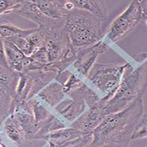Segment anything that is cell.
<instances>
[{"label": "cell", "instance_id": "obj_10", "mask_svg": "<svg viewBox=\"0 0 147 147\" xmlns=\"http://www.w3.org/2000/svg\"><path fill=\"white\" fill-rule=\"evenodd\" d=\"M32 1L44 15L51 19L63 20L70 13L64 7V1L34 0Z\"/></svg>", "mask_w": 147, "mask_h": 147}, {"label": "cell", "instance_id": "obj_1", "mask_svg": "<svg viewBox=\"0 0 147 147\" xmlns=\"http://www.w3.org/2000/svg\"><path fill=\"white\" fill-rule=\"evenodd\" d=\"M143 97L121 111L106 116L93 132L88 147L129 146L135 127L144 113Z\"/></svg>", "mask_w": 147, "mask_h": 147}, {"label": "cell", "instance_id": "obj_2", "mask_svg": "<svg viewBox=\"0 0 147 147\" xmlns=\"http://www.w3.org/2000/svg\"><path fill=\"white\" fill-rule=\"evenodd\" d=\"M63 29L75 49L90 47L103 38L101 22L86 11L75 8L64 19Z\"/></svg>", "mask_w": 147, "mask_h": 147}, {"label": "cell", "instance_id": "obj_12", "mask_svg": "<svg viewBox=\"0 0 147 147\" xmlns=\"http://www.w3.org/2000/svg\"><path fill=\"white\" fill-rule=\"evenodd\" d=\"M83 136L76 129L71 126L69 128H63L52 131L48 136L47 140L49 141V147H59L65 144L73 141V140Z\"/></svg>", "mask_w": 147, "mask_h": 147}, {"label": "cell", "instance_id": "obj_24", "mask_svg": "<svg viewBox=\"0 0 147 147\" xmlns=\"http://www.w3.org/2000/svg\"><path fill=\"white\" fill-rule=\"evenodd\" d=\"M146 53H135L133 55L131 56V57L132 58L133 60L136 61V62L140 63V64H142L143 62L146 61Z\"/></svg>", "mask_w": 147, "mask_h": 147}, {"label": "cell", "instance_id": "obj_8", "mask_svg": "<svg viewBox=\"0 0 147 147\" xmlns=\"http://www.w3.org/2000/svg\"><path fill=\"white\" fill-rule=\"evenodd\" d=\"M106 115L102 107L91 108L84 112L76 120L72 122L71 126L83 136L93 134L95 129L102 123Z\"/></svg>", "mask_w": 147, "mask_h": 147}, {"label": "cell", "instance_id": "obj_22", "mask_svg": "<svg viewBox=\"0 0 147 147\" xmlns=\"http://www.w3.org/2000/svg\"><path fill=\"white\" fill-rule=\"evenodd\" d=\"M93 139V134L82 136L77 139L65 144L59 147H88Z\"/></svg>", "mask_w": 147, "mask_h": 147}, {"label": "cell", "instance_id": "obj_16", "mask_svg": "<svg viewBox=\"0 0 147 147\" xmlns=\"http://www.w3.org/2000/svg\"><path fill=\"white\" fill-rule=\"evenodd\" d=\"M31 29H22L6 20L0 21V36L3 40L16 37H26L31 32Z\"/></svg>", "mask_w": 147, "mask_h": 147}, {"label": "cell", "instance_id": "obj_19", "mask_svg": "<svg viewBox=\"0 0 147 147\" xmlns=\"http://www.w3.org/2000/svg\"><path fill=\"white\" fill-rule=\"evenodd\" d=\"M147 136V115L146 113H144L143 115L140 117L137 123L131 140H136L143 139L146 138Z\"/></svg>", "mask_w": 147, "mask_h": 147}, {"label": "cell", "instance_id": "obj_23", "mask_svg": "<svg viewBox=\"0 0 147 147\" xmlns=\"http://www.w3.org/2000/svg\"><path fill=\"white\" fill-rule=\"evenodd\" d=\"M0 66H3V67L9 68L8 66L7 61H6L4 41L1 36H0Z\"/></svg>", "mask_w": 147, "mask_h": 147}, {"label": "cell", "instance_id": "obj_18", "mask_svg": "<svg viewBox=\"0 0 147 147\" xmlns=\"http://www.w3.org/2000/svg\"><path fill=\"white\" fill-rule=\"evenodd\" d=\"M13 44L20 51H22V53L26 57H30L33 53L35 49L32 45L28 40L23 37H16L13 38H10L8 40H4Z\"/></svg>", "mask_w": 147, "mask_h": 147}, {"label": "cell", "instance_id": "obj_15", "mask_svg": "<svg viewBox=\"0 0 147 147\" xmlns=\"http://www.w3.org/2000/svg\"><path fill=\"white\" fill-rule=\"evenodd\" d=\"M4 41L6 61L8 67L13 71L22 73L23 70L22 64L26 56L14 44L8 41Z\"/></svg>", "mask_w": 147, "mask_h": 147}, {"label": "cell", "instance_id": "obj_14", "mask_svg": "<svg viewBox=\"0 0 147 147\" xmlns=\"http://www.w3.org/2000/svg\"><path fill=\"white\" fill-rule=\"evenodd\" d=\"M64 94L63 86L60 84L54 82L44 88L38 93L37 97L40 100L47 102L51 107H55L64 98Z\"/></svg>", "mask_w": 147, "mask_h": 147}, {"label": "cell", "instance_id": "obj_13", "mask_svg": "<svg viewBox=\"0 0 147 147\" xmlns=\"http://www.w3.org/2000/svg\"><path fill=\"white\" fill-rule=\"evenodd\" d=\"M20 73L0 66V88L12 97H15Z\"/></svg>", "mask_w": 147, "mask_h": 147}, {"label": "cell", "instance_id": "obj_5", "mask_svg": "<svg viewBox=\"0 0 147 147\" xmlns=\"http://www.w3.org/2000/svg\"><path fill=\"white\" fill-rule=\"evenodd\" d=\"M140 23L146 26L147 1L133 0L113 21L102 39L110 47L127 37Z\"/></svg>", "mask_w": 147, "mask_h": 147}, {"label": "cell", "instance_id": "obj_6", "mask_svg": "<svg viewBox=\"0 0 147 147\" xmlns=\"http://www.w3.org/2000/svg\"><path fill=\"white\" fill-rule=\"evenodd\" d=\"M109 48L107 42L102 39L90 47L76 49V60L72 64L74 69L73 72L85 81L99 56L107 52Z\"/></svg>", "mask_w": 147, "mask_h": 147}, {"label": "cell", "instance_id": "obj_21", "mask_svg": "<svg viewBox=\"0 0 147 147\" xmlns=\"http://www.w3.org/2000/svg\"><path fill=\"white\" fill-rule=\"evenodd\" d=\"M30 57L34 61H35L36 62L40 63L41 64L48 66V65L50 64L49 55H48L47 51L44 47L36 49Z\"/></svg>", "mask_w": 147, "mask_h": 147}, {"label": "cell", "instance_id": "obj_4", "mask_svg": "<svg viewBox=\"0 0 147 147\" xmlns=\"http://www.w3.org/2000/svg\"><path fill=\"white\" fill-rule=\"evenodd\" d=\"M146 61L124 76L115 93L102 105L106 116L126 109L140 97H143L146 88Z\"/></svg>", "mask_w": 147, "mask_h": 147}, {"label": "cell", "instance_id": "obj_20", "mask_svg": "<svg viewBox=\"0 0 147 147\" xmlns=\"http://www.w3.org/2000/svg\"><path fill=\"white\" fill-rule=\"evenodd\" d=\"M20 0H0V21L4 16L13 13V10Z\"/></svg>", "mask_w": 147, "mask_h": 147}, {"label": "cell", "instance_id": "obj_17", "mask_svg": "<svg viewBox=\"0 0 147 147\" xmlns=\"http://www.w3.org/2000/svg\"><path fill=\"white\" fill-rule=\"evenodd\" d=\"M4 131L6 136L13 142L20 144L25 139V136L18 124L12 119L11 117L7 119L4 124Z\"/></svg>", "mask_w": 147, "mask_h": 147}, {"label": "cell", "instance_id": "obj_3", "mask_svg": "<svg viewBox=\"0 0 147 147\" xmlns=\"http://www.w3.org/2000/svg\"><path fill=\"white\" fill-rule=\"evenodd\" d=\"M134 69V66L130 62L124 64L95 63L88 73L85 82L100 95L102 107L113 97L123 78L132 73Z\"/></svg>", "mask_w": 147, "mask_h": 147}, {"label": "cell", "instance_id": "obj_9", "mask_svg": "<svg viewBox=\"0 0 147 147\" xmlns=\"http://www.w3.org/2000/svg\"><path fill=\"white\" fill-rule=\"evenodd\" d=\"M57 111L68 122H73L86 110V103L82 100H66L55 107Z\"/></svg>", "mask_w": 147, "mask_h": 147}, {"label": "cell", "instance_id": "obj_7", "mask_svg": "<svg viewBox=\"0 0 147 147\" xmlns=\"http://www.w3.org/2000/svg\"><path fill=\"white\" fill-rule=\"evenodd\" d=\"M13 13L35 22L40 28H49L59 24L63 20H54L44 15L32 1H21L15 6Z\"/></svg>", "mask_w": 147, "mask_h": 147}, {"label": "cell", "instance_id": "obj_11", "mask_svg": "<svg viewBox=\"0 0 147 147\" xmlns=\"http://www.w3.org/2000/svg\"><path fill=\"white\" fill-rule=\"evenodd\" d=\"M75 8L84 10L102 22L107 21L108 12L105 1L102 0H72Z\"/></svg>", "mask_w": 147, "mask_h": 147}]
</instances>
